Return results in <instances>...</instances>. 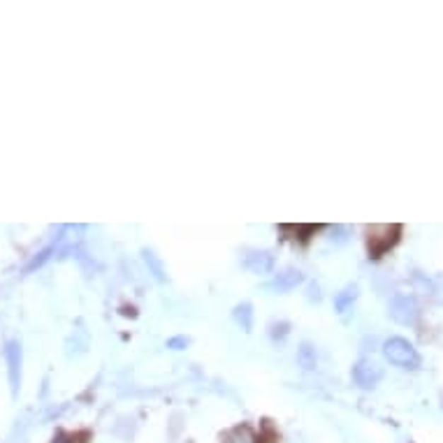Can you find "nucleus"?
I'll return each mask as SVG.
<instances>
[{
	"label": "nucleus",
	"mask_w": 443,
	"mask_h": 443,
	"mask_svg": "<svg viewBox=\"0 0 443 443\" xmlns=\"http://www.w3.org/2000/svg\"><path fill=\"white\" fill-rule=\"evenodd\" d=\"M383 355L390 364L399 367V369H408L415 372L420 369V353L415 350V346L404 337H392L383 344Z\"/></svg>",
	"instance_id": "obj_1"
},
{
	"label": "nucleus",
	"mask_w": 443,
	"mask_h": 443,
	"mask_svg": "<svg viewBox=\"0 0 443 443\" xmlns=\"http://www.w3.org/2000/svg\"><path fill=\"white\" fill-rule=\"evenodd\" d=\"M402 225H372L367 228V246L372 258H381L399 241Z\"/></svg>",
	"instance_id": "obj_2"
},
{
	"label": "nucleus",
	"mask_w": 443,
	"mask_h": 443,
	"mask_svg": "<svg viewBox=\"0 0 443 443\" xmlns=\"http://www.w3.org/2000/svg\"><path fill=\"white\" fill-rule=\"evenodd\" d=\"M388 313H390V318L399 325H415L418 318H420V306H418V299L413 295L397 292V295L390 299Z\"/></svg>",
	"instance_id": "obj_3"
},
{
	"label": "nucleus",
	"mask_w": 443,
	"mask_h": 443,
	"mask_svg": "<svg viewBox=\"0 0 443 443\" xmlns=\"http://www.w3.org/2000/svg\"><path fill=\"white\" fill-rule=\"evenodd\" d=\"M353 381L357 388L362 390H374L376 386L381 383L383 379V367L379 362L369 360V357H362V360H357L355 367H353Z\"/></svg>",
	"instance_id": "obj_4"
},
{
	"label": "nucleus",
	"mask_w": 443,
	"mask_h": 443,
	"mask_svg": "<svg viewBox=\"0 0 443 443\" xmlns=\"http://www.w3.org/2000/svg\"><path fill=\"white\" fill-rule=\"evenodd\" d=\"M5 360H7V376H10V388L12 395H19L21 388V364H23V348L16 339L7 341L5 346Z\"/></svg>",
	"instance_id": "obj_5"
},
{
	"label": "nucleus",
	"mask_w": 443,
	"mask_h": 443,
	"mask_svg": "<svg viewBox=\"0 0 443 443\" xmlns=\"http://www.w3.org/2000/svg\"><path fill=\"white\" fill-rule=\"evenodd\" d=\"M241 265L253 274H270L274 270V265H277V258H274L272 251L248 248L244 251V255H241Z\"/></svg>",
	"instance_id": "obj_6"
},
{
	"label": "nucleus",
	"mask_w": 443,
	"mask_h": 443,
	"mask_svg": "<svg viewBox=\"0 0 443 443\" xmlns=\"http://www.w3.org/2000/svg\"><path fill=\"white\" fill-rule=\"evenodd\" d=\"M302 283H304V274L299 272L297 267H286V270H281L272 281L265 283V290L283 295V292L295 290L297 286H302Z\"/></svg>",
	"instance_id": "obj_7"
},
{
	"label": "nucleus",
	"mask_w": 443,
	"mask_h": 443,
	"mask_svg": "<svg viewBox=\"0 0 443 443\" xmlns=\"http://www.w3.org/2000/svg\"><path fill=\"white\" fill-rule=\"evenodd\" d=\"M357 295H360V288L355 286V283H350L344 290H339L337 295H334V309H337V313H348L353 304L357 302Z\"/></svg>",
	"instance_id": "obj_8"
},
{
	"label": "nucleus",
	"mask_w": 443,
	"mask_h": 443,
	"mask_svg": "<svg viewBox=\"0 0 443 443\" xmlns=\"http://www.w3.org/2000/svg\"><path fill=\"white\" fill-rule=\"evenodd\" d=\"M223 443H263V441L253 430L248 427V425H239V427L225 434Z\"/></svg>",
	"instance_id": "obj_9"
},
{
	"label": "nucleus",
	"mask_w": 443,
	"mask_h": 443,
	"mask_svg": "<svg viewBox=\"0 0 443 443\" xmlns=\"http://www.w3.org/2000/svg\"><path fill=\"white\" fill-rule=\"evenodd\" d=\"M142 258H144V263H146V267H149V274H154V279H156V281L165 283V281H167V274H165V265H163L161 258H158L151 248H144V251H142Z\"/></svg>",
	"instance_id": "obj_10"
},
{
	"label": "nucleus",
	"mask_w": 443,
	"mask_h": 443,
	"mask_svg": "<svg viewBox=\"0 0 443 443\" xmlns=\"http://www.w3.org/2000/svg\"><path fill=\"white\" fill-rule=\"evenodd\" d=\"M232 318H235V323L244 332H251V328H253V306H251L248 302L237 304L235 311H232Z\"/></svg>",
	"instance_id": "obj_11"
},
{
	"label": "nucleus",
	"mask_w": 443,
	"mask_h": 443,
	"mask_svg": "<svg viewBox=\"0 0 443 443\" xmlns=\"http://www.w3.org/2000/svg\"><path fill=\"white\" fill-rule=\"evenodd\" d=\"M297 362L302 369H313L316 362H318V353H316V346L313 344H309V341H304L302 346L297 348Z\"/></svg>",
	"instance_id": "obj_12"
},
{
	"label": "nucleus",
	"mask_w": 443,
	"mask_h": 443,
	"mask_svg": "<svg viewBox=\"0 0 443 443\" xmlns=\"http://www.w3.org/2000/svg\"><path fill=\"white\" fill-rule=\"evenodd\" d=\"M286 230H292L295 235H302L299 239L306 241L311 235H316V232L321 230V225H286Z\"/></svg>",
	"instance_id": "obj_13"
},
{
	"label": "nucleus",
	"mask_w": 443,
	"mask_h": 443,
	"mask_svg": "<svg viewBox=\"0 0 443 443\" xmlns=\"http://www.w3.org/2000/svg\"><path fill=\"white\" fill-rule=\"evenodd\" d=\"M348 237H350V228H348V225H334V228H332V241H334V244H346V241H348Z\"/></svg>",
	"instance_id": "obj_14"
},
{
	"label": "nucleus",
	"mask_w": 443,
	"mask_h": 443,
	"mask_svg": "<svg viewBox=\"0 0 443 443\" xmlns=\"http://www.w3.org/2000/svg\"><path fill=\"white\" fill-rule=\"evenodd\" d=\"M79 439H86V434H56L52 443H84Z\"/></svg>",
	"instance_id": "obj_15"
},
{
	"label": "nucleus",
	"mask_w": 443,
	"mask_h": 443,
	"mask_svg": "<svg viewBox=\"0 0 443 443\" xmlns=\"http://www.w3.org/2000/svg\"><path fill=\"white\" fill-rule=\"evenodd\" d=\"M188 344H190L188 337H172V339H167V348H174V350L186 348Z\"/></svg>",
	"instance_id": "obj_16"
},
{
	"label": "nucleus",
	"mask_w": 443,
	"mask_h": 443,
	"mask_svg": "<svg viewBox=\"0 0 443 443\" xmlns=\"http://www.w3.org/2000/svg\"><path fill=\"white\" fill-rule=\"evenodd\" d=\"M313 299H316V302L321 299V288L316 286V283H313L311 288H309V302H313Z\"/></svg>",
	"instance_id": "obj_17"
}]
</instances>
